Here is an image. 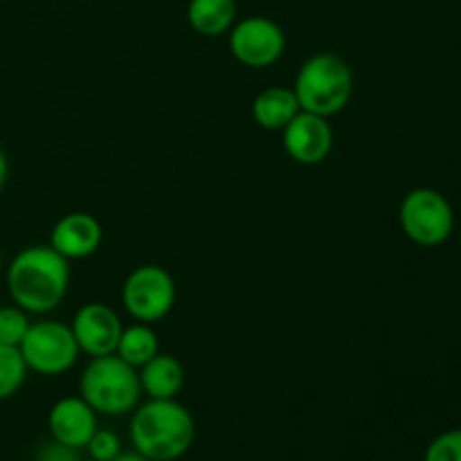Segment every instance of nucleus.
<instances>
[{
  "label": "nucleus",
  "mask_w": 461,
  "mask_h": 461,
  "mask_svg": "<svg viewBox=\"0 0 461 461\" xmlns=\"http://www.w3.org/2000/svg\"><path fill=\"white\" fill-rule=\"evenodd\" d=\"M131 444L149 461H176L189 453L196 439V423L176 399H149L131 419Z\"/></svg>",
  "instance_id": "obj_2"
},
{
  "label": "nucleus",
  "mask_w": 461,
  "mask_h": 461,
  "mask_svg": "<svg viewBox=\"0 0 461 461\" xmlns=\"http://www.w3.org/2000/svg\"><path fill=\"white\" fill-rule=\"evenodd\" d=\"M401 230L421 248H439L455 230V212L448 198L432 187L408 192L399 207Z\"/></svg>",
  "instance_id": "obj_5"
},
{
  "label": "nucleus",
  "mask_w": 461,
  "mask_h": 461,
  "mask_svg": "<svg viewBox=\"0 0 461 461\" xmlns=\"http://www.w3.org/2000/svg\"><path fill=\"white\" fill-rule=\"evenodd\" d=\"M140 385L149 399H176L185 385V369L171 354H156L140 367Z\"/></svg>",
  "instance_id": "obj_13"
},
{
  "label": "nucleus",
  "mask_w": 461,
  "mask_h": 461,
  "mask_svg": "<svg viewBox=\"0 0 461 461\" xmlns=\"http://www.w3.org/2000/svg\"><path fill=\"white\" fill-rule=\"evenodd\" d=\"M70 329L81 354L97 358V356L115 354L124 327H122L120 315L111 306L102 302H90L77 311Z\"/></svg>",
  "instance_id": "obj_9"
},
{
  "label": "nucleus",
  "mask_w": 461,
  "mask_h": 461,
  "mask_svg": "<svg viewBox=\"0 0 461 461\" xmlns=\"http://www.w3.org/2000/svg\"><path fill=\"white\" fill-rule=\"evenodd\" d=\"M9 297L25 313L45 315L59 309L70 288V261L52 246L23 248L7 266Z\"/></svg>",
  "instance_id": "obj_1"
},
{
  "label": "nucleus",
  "mask_w": 461,
  "mask_h": 461,
  "mask_svg": "<svg viewBox=\"0 0 461 461\" xmlns=\"http://www.w3.org/2000/svg\"><path fill=\"white\" fill-rule=\"evenodd\" d=\"M104 241V228L88 212H70L61 216L50 234V246L68 261L95 255Z\"/></svg>",
  "instance_id": "obj_11"
},
{
  "label": "nucleus",
  "mask_w": 461,
  "mask_h": 461,
  "mask_svg": "<svg viewBox=\"0 0 461 461\" xmlns=\"http://www.w3.org/2000/svg\"><path fill=\"white\" fill-rule=\"evenodd\" d=\"M115 354L120 356L124 363H129L131 367L140 369L142 365H147L149 360L156 354H160V340H158V333L153 331L151 324L135 322L131 327L122 329L120 342H117Z\"/></svg>",
  "instance_id": "obj_16"
},
{
  "label": "nucleus",
  "mask_w": 461,
  "mask_h": 461,
  "mask_svg": "<svg viewBox=\"0 0 461 461\" xmlns=\"http://www.w3.org/2000/svg\"><path fill=\"white\" fill-rule=\"evenodd\" d=\"M30 313L21 309V306H0V342L9 347H18L25 338L27 329H30Z\"/></svg>",
  "instance_id": "obj_18"
},
{
  "label": "nucleus",
  "mask_w": 461,
  "mask_h": 461,
  "mask_svg": "<svg viewBox=\"0 0 461 461\" xmlns=\"http://www.w3.org/2000/svg\"><path fill=\"white\" fill-rule=\"evenodd\" d=\"M79 396L104 417H122L140 405L142 385L138 369L117 354L90 358L79 378Z\"/></svg>",
  "instance_id": "obj_4"
},
{
  "label": "nucleus",
  "mask_w": 461,
  "mask_h": 461,
  "mask_svg": "<svg viewBox=\"0 0 461 461\" xmlns=\"http://www.w3.org/2000/svg\"><path fill=\"white\" fill-rule=\"evenodd\" d=\"M187 23L196 34L214 39L232 30L237 23V3L234 0H189Z\"/></svg>",
  "instance_id": "obj_15"
},
{
  "label": "nucleus",
  "mask_w": 461,
  "mask_h": 461,
  "mask_svg": "<svg viewBox=\"0 0 461 461\" xmlns=\"http://www.w3.org/2000/svg\"><path fill=\"white\" fill-rule=\"evenodd\" d=\"M27 365L23 360L18 347H9L0 342V401L12 399L18 394L27 378Z\"/></svg>",
  "instance_id": "obj_17"
},
{
  "label": "nucleus",
  "mask_w": 461,
  "mask_h": 461,
  "mask_svg": "<svg viewBox=\"0 0 461 461\" xmlns=\"http://www.w3.org/2000/svg\"><path fill=\"white\" fill-rule=\"evenodd\" d=\"M27 369L39 376H61L79 360V345L68 324L57 320L32 322L18 345Z\"/></svg>",
  "instance_id": "obj_6"
},
{
  "label": "nucleus",
  "mask_w": 461,
  "mask_h": 461,
  "mask_svg": "<svg viewBox=\"0 0 461 461\" xmlns=\"http://www.w3.org/2000/svg\"><path fill=\"white\" fill-rule=\"evenodd\" d=\"M230 52L241 66L270 68L286 52V34L273 18L248 16L230 30Z\"/></svg>",
  "instance_id": "obj_8"
},
{
  "label": "nucleus",
  "mask_w": 461,
  "mask_h": 461,
  "mask_svg": "<svg viewBox=\"0 0 461 461\" xmlns=\"http://www.w3.org/2000/svg\"><path fill=\"white\" fill-rule=\"evenodd\" d=\"M124 309L135 322L156 324L171 313L176 304V282L162 266H138L122 286Z\"/></svg>",
  "instance_id": "obj_7"
},
{
  "label": "nucleus",
  "mask_w": 461,
  "mask_h": 461,
  "mask_svg": "<svg viewBox=\"0 0 461 461\" xmlns=\"http://www.w3.org/2000/svg\"><path fill=\"white\" fill-rule=\"evenodd\" d=\"M36 461H81V457L77 448H70V446H63L52 439V444H45L43 448L39 450Z\"/></svg>",
  "instance_id": "obj_21"
},
{
  "label": "nucleus",
  "mask_w": 461,
  "mask_h": 461,
  "mask_svg": "<svg viewBox=\"0 0 461 461\" xmlns=\"http://www.w3.org/2000/svg\"><path fill=\"white\" fill-rule=\"evenodd\" d=\"M284 149L295 162L306 167L320 165L333 149V129L327 117L300 111L282 131Z\"/></svg>",
  "instance_id": "obj_10"
},
{
  "label": "nucleus",
  "mask_w": 461,
  "mask_h": 461,
  "mask_svg": "<svg viewBox=\"0 0 461 461\" xmlns=\"http://www.w3.org/2000/svg\"><path fill=\"white\" fill-rule=\"evenodd\" d=\"M300 111V102L293 88L284 86L261 90L252 102V117L266 131H284Z\"/></svg>",
  "instance_id": "obj_14"
},
{
  "label": "nucleus",
  "mask_w": 461,
  "mask_h": 461,
  "mask_svg": "<svg viewBox=\"0 0 461 461\" xmlns=\"http://www.w3.org/2000/svg\"><path fill=\"white\" fill-rule=\"evenodd\" d=\"M86 450H88L90 459L113 461L117 457V455L122 453L120 437H117L113 430H99V428H97V430H95V435L90 437Z\"/></svg>",
  "instance_id": "obj_20"
},
{
  "label": "nucleus",
  "mask_w": 461,
  "mask_h": 461,
  "mask_svg": "<svg viewBox=\"0 0 461 461\" xmlns=\"http://www.w3.org/2000/svg\"><path fill=\"white\" fill-rule=\"evenodd\" d=\"M300 108L320 117H333L354 97V72L349 63L333 52L313 54L302 63L293 84Z\"/></svg>",
  "instance_id": "obj_3"
},
{
  "label": "nucleus",
  "mask_w": 461,
  "mask_h": 461,
  "mask_svg": "<svg viewBox=\"0 0 461 461\" xmlns=\"http://www.w3.org/2000/svg\"><path fill=\"white\" fill-rule=\"evenodd\" d=\"M7 178H9V162H7V156H5L3 147H0V192H3V187L7 185Z\"/></svg>",
  "instance_id": "obj_22"
},
{
  "label": "nucleus",
  "mask_w": 461,
  "mask_h": 461,
  "mask_svg": "<svg viewBox=\"0 0 461 461\" xmlns=\"http://www.w3.org/2000/svg\"><path fill=\"white\" fill-rule=\"evenodd\" d=\"M423 461H461V428H453L428 444Z\"/></svg>",
  "instance_id": "obj_19"
},
{
  "label": "nucleus",
  "mask_w": 461,
  "mask_h": 461,
  "mask_svg": "<svg viewBox=\"0 0 461 461\" xmlns=\"http://www.w3.org/2000/svg\"><path fill=\"white\" fill-rule=\"evenodd\" d=\"M113 461H149V459L142 457L140 453H120Z\"/></svg>",
  "instance_id": "obj_23"
},
{
  "label": "nucleus",
  "mask_w": 461,
  "mask_h": 461,
  "mask_svg": "<svg viewBox=\"0 0 461 461\" xmlns=\"http://www.w3.org/2000/svg\"><path fill=\"white\" fill-rule=\"evenodd\" d=\"M48 428L54 441L81 450L97 430V412L81 396H66L50 410Z\"/></svg>",
  "instance_id": "obj_12"
},
{
  "label": "nucleus",
  "mask_w": 461,
  "mask_h": 461,
  "mask_svg": "<svg viewBox=\"0 0 461 461\" xmlns=\"http://www.w3.org/2000/svg\"><path fill=\"white\" fill-rule=\"evenodd\" d=\"M0 270H3V252H0Z\"/></svg>",
  "instance_id": "obj_24"
}]
</instances>
